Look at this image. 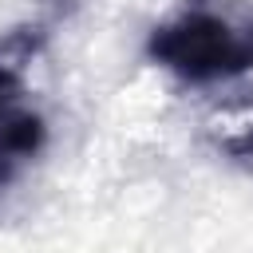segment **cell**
<instances>
[{
	"mask_svg": "<svg viewBox=\"0 0 253 253\" xmlns=\"http://www.w3.org/2000/svg\"><path fill=\"white\" fill-rule=\"evenodd\" d=\"M142 55L186 87L237 83L253 71V0H178L146 32Z\"/></svg>",
	"mask_w": 253,
	"mask_h": 253,
	"instance_id": "1",
	"label": "cell"
},
{
	"mask_svg": "<svg viewBox=\"0 0 253 253\" xmlns=\"http://www.w3.org/2000/svg\"><path fill=\"white\" fill-rule=\"evenodd\" d=\"M83 0H40L36 16L12 24L8 32H0V107L24 99V79L28 67L47 51V43L55 40V32L79 12Z\"/></svg>",
	"mask_w": 253,
	"mask_h": 253,
	"instance_id": "2",
	"label": "cell"
},
{
	"mask_svg": "<svg viewBox=\"0 0 253 253\" xmlns=\"http://www.w3.org/2000/svg\"><path fill=\"white\" fill-rule=\"evenodd\" d=\"M202 138L225 162L253 170V87H233L221 95L202 119Z\"/></svg>",
	"mask_w": 253,
	"mask_h": 253,
	"instance_id": "4",
	"label": "cell"
},
{
	"mask_svg": "<svg viewBox=\"0 0 253 253\" xmlns=\"http://www.w3.org/2000/svg\"><path fill=\"white\" fill-rule=\"evenodd\" d=\"M51 138L47 115L28 99L0 107V202L28 178V170L43 158Z\"/></svg>",
	"mask_w": 253,
	"mask_h": 253,
	"instance_id": "3",
	"label": "cell"
}]
</instances>
